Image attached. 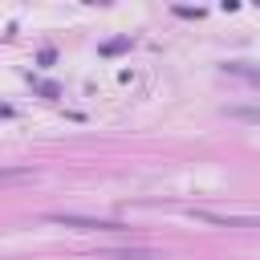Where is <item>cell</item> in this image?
Masks as SVG:
<instances>
[{
  "mask_svg": "<svg viewBox=\"0 0 260 260\" xmlns=\"http://www.w3.org/2000/svg\"><path fill=\"white\" fill-rule=\"evenodd\" d=\"M45 219L61 223V228H73V232H122L118 219H93V215H73V211H49Z\"/></svg>",
  "mask_w": 260,
  "mask_h": 260,
  "instance_id": "6da1fadb",
  "label": "cell"
},
{
  "mask_svg": "<svg viewBox=\"0 0 260 260\" xmlns=\"http://www.w3.org/2000/svg\"><path fill=\"white\" fill-rule=\"evenodd\" d=\"M191 215L203 219V223H215V228H260L256 215H219V211H207V207H191Z\"/></svg>",
  "mask_w": 260,
  "mask_h": 260,
  "instance_id": "7a4b0ae2",
  "label": "cell"
},
{
  "mask_svg": "<svg viewBox=\"0 0 260 260\" xmlns=\"http://www.w3.org/2000/svg\"><path fill=\"white\" fill-rule=\"evenodd\" d=\"M223 73H232V77H244V81L260 85V69H248L244 61H228V65H223Z\"/></svg>",
  "mask_w": 260,
  "mask_h": 260,
  "instance_id": "3957f363",
  "label": "cell"
},
{
  "mask_svg": "<svg viewBox=\"0 0 260 260\" xmlns=\"http://www.w3.org/2000/svg\"><path fill=\"white\" fill-rule=\"evenodd\" d=\"M20 179H32L28 167H0V183H20Z\"/></svg>",
  "mask_w": 260,
  "mask_h": 260,
  "instance_id": "277c9868",
  "label": "cell"
},
{
  "mask_svg": "<svg viewBox=\"0 0 260 260\" xmlns=\"http://www.w3.org/2000/svg\"><path fill=\"white\" fill-rule=\"evenodd\" d=\"M228 114L232 118H244V122H260V106H232Z\"/></svg>",
  "mask_w": 260,
  "mask_h": 260,
  "instance_id": "5b68a950",
  "label": "cell"
},
{
  "mask_svg": "<svg viewBox=\"0 0 260 260\" xmlns=\"http://www.w3.org/2000/svg\"><path fill=\"white\" fill-rule=\"evenodd\" d=\"M0 118H12V106H0Z\"/></svg>",
  "mask_w": 260,
  "mask_h": 260,
  "instance_id": "8992f818",
  "label": "cell"
}]
</instances>
